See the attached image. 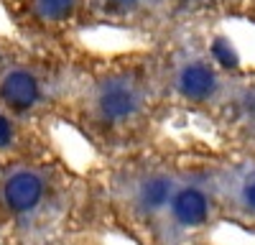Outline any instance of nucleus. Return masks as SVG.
<instances>
[{
  "label": "nucleus",
  "mask_w": 255,
  "mask_h": 245,
  "mask_svg": "<svg viewBox=\"0 0 255 245\" xmlns=\"http://www.w3.org/2000/svg\"><path fill=\"white\" fill-rule=\"evenodd\" d=\"M181 146L163 138L148 146L105 156L102 189L125 225L156 238L179 179Z\"/></svg>",
  "instance_id": "4"
},
{
  "label": "nucleus",
  "mask_w": 255,
  "mask_h": 245,
  "mask_svg": "<svg viewBox=\"0 0 255 245\" xmlns=\"http://www.w3.org/2000/svg\"><path fill=\"white\" fill-rule=\"evenodd\" d=\"M46 245H49V243H46Z\"/></svg>",
  "instance_id": "11"
},
{
  "label": "nucleus",
  "mask_w": 255,
  "mask_h": 245,
  "mask_svg": "<svg viewBox=\"0 0 255 245\" xmlns=\"http://www.w3.org/2000/svg\"><path fill=\"white\" fill-rule=\"evenodd\" d=\"M13 36L38 44L82 41L95 28L92 0H0Z\"/></svg>",
  "instance_id": "6"
},
{
  "label": "nucleus",
  "mask_w": 255,
  "mask_h": 245,
  "mask_svg": "<svg viewBox=\"0 0 255 245\" xmlns=\"http://www.w3.org/2000/svg\"><path fill=\"white\" fill-rule=\"evenodd\" d=\"M72 169L56 151L41 156H3L0 161V217L18 233H33L36 222L54 212L64 189H72Z\"/></svg>",
  "instance_id": "5"
},
{
  "label": "nucleus",
  "mask_w": 255,
  "mask_h": 245,
  "mask_svg": "<svg viewBox=\"0 0 255 245\" xmlns=\"http://www.w3.org/2000/svg\"><path fill=\"white\" fill-rule=\"evenodd\" d=\"M212 28L215 26L184 23L168 28L151 44L156 49L161 92L171 115H194L215 125L235 87L240 64L220 54Z\"/></svg>",
  "instance_id": "2"
},
{
  "label": "nucleus",
  "mask_w": 255,
  "mask_h": 245,
  "mask_svg": "<svg viewBox=\"0 0 255 245\" xmlns=\"http://www.w3.org/2000/svg\"><path fill=\"white\" fill-rule=\"evenodd\" d=\"M79 44H38L0 33V115L59 125Z\"/></svg>",
  "instance_id": "3"
},
{
  "label": "nucleus",
  "mask_w": 255,
  "mask_h": 245,
  "mask_svg": "<svg viewBox=\"0 0 255 245\" xmlns=\"http://www.w3.org/2000/svg\"><path fill=\"white\" fill-rule=\"evenodd\" d=\"M171 118L151 41L110 51L79 44L59 125L72 128L97 153L115 156L158 140Z\"/></svg>",
  "instance_id": "1"
},
{
  "label": "nucleus",
  "mask_w": 255,
  "mask_h": 245,
  "mask_svg": "<svg viewBox=\"0 0 255 245\" xmlns=\"http://www.w3.org/2000/svg\"><path fill=\"white\" fill-rule=\"evenodd\" d=\"M0 161H3V156H0Z\"/></svg>",
  "instance_id": "10"
},
{
  "label": "nucleus",
  "mask_w": 255,
  "mask_h": 245,
  "mask_svg": "<svg viewBox=\"0 0 255 245\" xmlns=\"http://www.w3.org/2000/svg\"><path fill=\"white\" fill-rule=\"evenodd\" d=\"M215 189L220 212L238 222H255V148H215Z\"/></svg>",
  "instance_id": "7"
},
{
  "label": "nucleus",
  "mask_w": 255,
  "mask_h": 245,
  "mask_svg": "<svg viewBox=\"0 0 255 245\" xmlns=\"http://www.w3.org/2000/svg\"><path fill=\"white\" fill-rule=\"evenodd\" d=\"M92 18L95 28L128 31L153 41L168 26V0H92Z\"/></svg>",
  "instance_id": "8"
},
{
  "label": "nucleus",
  "mask_w": 255,
  "mask_h": 245,
  "mask_svg": "<svg viewBox=\"0 0 255 245\" xmlns=\"http://www.w3.org/2000/svg\"><path fill=\"white\" fill-rule=\"evenodd\" d=\"M222 20H255V0H168L166 31L184 23L217 26Z\"/></svg>",
  "instance_id": "9"
}]
</instances>
